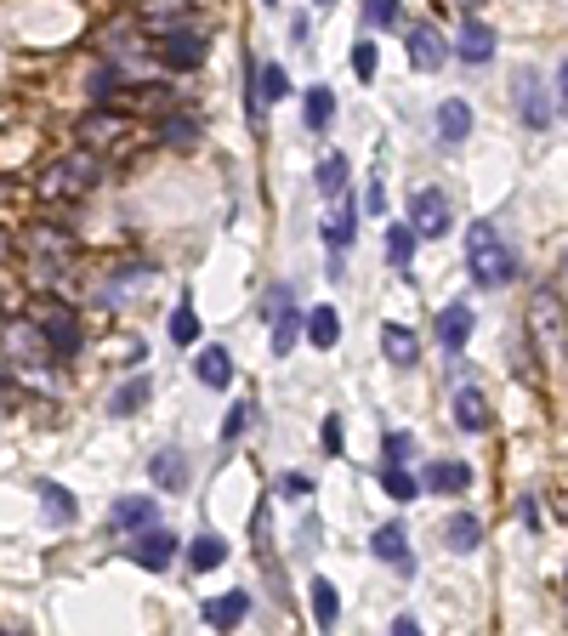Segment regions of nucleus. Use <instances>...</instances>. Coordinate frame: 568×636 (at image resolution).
Returning <instances> with one entry per match:
<instances>
[{"label":"nucleus","mask_w":568,"mask_h":636,"mask_svg":"<svg viewBox=\"0 0 568 636\" xmlns=\"http://www.w3.org/2000/svg\"><path fill=\"white\" fill-rule=\"evenodd\" d=\"M466 267H472V279L483 290H500V284L517 279V250L500 239L495 222H472V233H466Z\"/></svg>","instance_id":"nucleus-1"},{"label":"nucleus","mask_w":568,"mask_h":636,"mask_svg":"<svg viewBox=\"0 0 568 636\" xmlns=\"http://www.w3.org/2000/svg\"><path fill=\"white\" fill-rule=\"evenodd\" d=\"M40 330V341H46V358H74L80 353V341H86V330H80V313H69V307H52V313L35 324Z\"/></svg>","instance_id":"nucleus-2"},{"label":"nucleus","mask_w":568,"mask_h":636,"mask_svg":"<svg viewBox=\"0 0 568 636\" xmlns=\"http://www.w3.org/2000/svg\"><path fill=\"white\" fill-rule=\"evenodd\" d=\"M449 222H455V211H449L444 188H421L415 205H409V233H415V239H444Z\"/></svg>","instance_id":"nucleus-3"},{"label":"nucleus","mask_w":568,"mask_h":636,"mask_svg":"<svg viewBox=\"0 0 568 636\" xmlns=\"http://www.w3.org/2000/svg\"><path fill=\"white\" fill-rule=\"evenodd\" d=\"M205 35H199L194 23H182V29H165L160 35V63L165 69H177V74H188V69H199L205 63Z\"/></svg>","instance_id":"nucleus-4"},{"label":"nucleus","mask_w":568,"mask_h":636,"mask_svg":"<svg viewBox=\"0 0 568 636\" xmlns=\"http://www.w3.org/2000/svg\"><path fill=\"white\" fill-rule=\"evenodd\" d=\"M97 177V159L91 154H69V159H57L52 171H46V177H40V194H80V188H86V182Z\"/></svg>","instance_id":"nucleus-5"},{"label":"nucleus","mask_w":568,"mask_h":636,"mask_svg":"<svg viewBox=\"0 0 568 636\" xmlns=\"http://www.w3.org/2000/svg\"><path fill=\"white\" fill-rule=\"evenodd\" d=\"M534 336L546 341L551 358L568 347V324H563V301H557V290H540V296H534Z\"/></svg>","instance_id":"nucleus-6"},{"label":"nucleus","mask_w":568,"mask_h":636,"mask_svg":"<svg viewBox=\"0 0 568 636\" xmlns=\"http://www.w3.org/2000/svg\"><path fill=\"white\" fill-rule=\"evenodd\" d=\"M108 529H120V534H148V529H160V506L148 495H125L114 500V512H108Z\"/></svg>","instance_id":"nucleus-7"},{"label":"nucleus","mask_w":568,"mask_h":636,"mask_svg":"<svg viewBox=\"0 0 568 636\" xmlns=\"http://www.w3.org/2000/svg\"><path fill=\"white\" fill-rule=\"evenodd\" d=\"M131 563L148 568V574H165V568L177 563V534H171V529H148V534H137V546H131Z\"/></svg>","instance_id":"nucleus-8"},{"label":"nucleus","mask_w":568,"mask_h":636,"mask_svg":"<svg viewBox=\"0 0 568 636\" xmlns=\"http://www.w3.org/2000/svg\"><path fill=\"white\" fill-rule=\"evenodd\" d=\"M370 551L381 557V563H392L398 574H415V557H409L404 523H381V529H375V540H370Z\"/></svg>","instance_id":"nucleus-9"},{"label":"nucleus","mask_w":568,"mask_h":636,"mask_svg":"<svg viewBox=\"0 0 568 636\" xmlns=\"http://www.w3.org/2000/svg\"><path fill=\"white\" fill-rule=\"evenodd\" d=\"M199 614H205V625H211V631H233V625L250 614V591H222V597L199 602Z\"/></svg>","instance_id":"nucleus-10"},{"label":"nucleus","mask_w":568,"mask_h":636,"mask_svg":"<svg viewBox=\"0 0 568 636\" xmlns=\"http://www.w3.org/2000/svg\"><path fill=\"white\" fill-rule=\"evenodd\" d=\"M409 63H415L421 74H438L449 63L444 35H438V29H409Z\"/></svg>","instance_id":"nucleus-11"},{"label":"nucleus","mask_w":568,"mask_h":636,"mask_svg":"<svg viewBox=\"0 0 568 636\" xmlns=\"http://www.w3.org/2000/svg\"><path fill=\"white\" fill-rule=\"evenodd\" d=\"M517 114L523 125H551V103H546V86H540V74H517Z\"/></svg>","instance_id":"nucleus-12"},{"label":"nucleus","mask_w":568,"mask_h":636,"mask_svg":"<svg viewBox=\"0 0 568 636\" xmlns=\"http://www.w3.org/2000/svg\"><path fill=\"white\" fill-rule=\"evenodd\" d=\"M421 483L432 489V495H461L466 483H472V466H466V460H432Z\"/></svg>","instance_id":"nucleus-13"},{"label":"nucleus","mask_w":568,"mask_h":636,"mask_svg":"<svg viewBox=\"0 0 568 636\" xmlns=\"http://www.w3.org/2000/svg\"><path fill=\"white\" fill-rule=\"evenodd\" d=\"M381 353H387L398 370H415L421 341H415V330H404V324H381Z\"/></svg>","instance_id":"nucleus-14"},{"label":"nucleus","mask_w":568,"mask_h":636,"mask_svg":"<svg viewBox=\"0 0 568 636\" xmlns=\"http://www.w3.org/2000/svg\"><path fill=\"white\" fill-rule=\"evenodd\" d=\"M466 131H472V108H466L461 97L438 103V142H444V148H455V142H466Z\"/></svg>","instance_id":"nucleus-15"},{"label":"nucleus","mask_w":568,"mask_h":636,"mask_svg":"<svg viewBox=\"0 0 568 636\" xmlns=\"http://www.w3.org/2000/svg\"><path fill=\"white\" fill-rule=\"evenodd\" d=\"M194 375H199V381H205L211 392H222V387L233 381V353H228V347H205V353L194 358Z\"/></svg>","instance_id":"nucleus-16"},{"label":"nucleus","mask_w":568,"mask_h":636,"mask_svg":"<svg viewBox=\"0 0 568 636\" xmlns=\"http://www.w3.org/2000/svg\"><path fill=\"white\" fill-rule=\"evenodd\" d=\"M455 52H461L466 63H489V57H495V29H489V23H478V18H466L461 40H455Z\"/></svg>","instance_id":"nucleus-17"},{"label":"nucleus","mask_w":568,"mask_h":636,"mask_svg":"<svg viewBox=\"0 0 568 636\" xmlns=\"http://www.w3.org/2000/svg\"><path fill=\"white\" fill-rule=\"evenodd\" d=\"M466 336H472V313H466L461 301H449L444 313H438V341H444L449 353H461Z\"/></svg>","instance_id":"nucleus-18"},{"label":"nucleus","mask_w":568,"mask_h":636,"mask_svg":"<svg viewBox=\"0 0 568 636\" xmlns=\"http://www.w3.org/2000/svg\"><path fill=\"white\" fill-rule=\"evenodd\" d=\"M455 426H461V432H483V426H489V404H483L478 387L455 392Z\"/></svg>","instance_id":"nucleus-19"},{"label":"nucleus","mask_w":568,"mask_h":636,"mask_svg":"<svg viewBox=\"0 0 568 636\" xmlns=\"http://www.w3.org/2000/svg\"><path fill=\"white\" fill-rule=\"evenodd\" d=\"M148 392H154V381H148V375H131V381H125V387H114V398H108V415H137L142 404H148Z\"/></svg>","instance_id":"nucleus-20"},{"label":"nucleus","mask_w":568,"mask_h":636,"mask_svg":"<svg viewBox=\"0 0 568 636\" xmlns=\"http://www.w3.org/2000/svg\"><path fill=\"white\" fill-rule=\"evenodd\" d=\"M307 597H313V619H319V631H336V625H341V591H336V585L313 580Z\"/></svg>","instance_id":"nucleus-21"},{"label":"nucleus","mask_w":568,"mask_h":636,"mask_svg":"<svg viewBox=\"0 0 568 636\" xmlns=\"http://www.w3.org/2000/svg\"><path fill=\"white\" fill-rule=\"evenodd\" d=\"M302 324H307V341H313V347H336V341H341V318H336V307H313Z\"/></svg>","instance_id":"nucleus-22"},{"label":"nucleus","mask_w":568,"mask_h":636,"mask_svg":"<svg viewBox=\"0 0 568 636\" xmlns=\"http://www.w3.org/2000/svg\"><path fill=\"white\" fill-rule=\"evenodd\" d=\"M148 477H154L160 489H188V466H182V455H177V449H165V455H154V460H148Z\"/></svg>","instance_id":"nucleus-23"},{"label":"nucleus","mask_w":568,"mask_h":636,"mask_svg":"<svg viewBox=\"0 0 568 636\" xmlns=\"http://www.w3.org/2000/svg\"><path fill=\"white\" fill-rule=\"evenodd\" d=\"M40 500H46V523H57V529L80 517V506H74V495L63 489V483H40Z\"/></svg>","instance_id":"nucleus-24"},{"label":"nucleus","mask_w":568,"mask_h":636,"mask_svg":"<svg viewBox=\"0 0 568 636\" xmlns=\"http://www.w3.org/2000/svg\"><path fill=\"white\" fill-rule=\"evenodd\" d=\"M302 114H307V125H313V131H324V125L336 120V91H330V86H307Z\"/></svg>","instance_id":"nucleus-25"},{"label":"nucleus","mask_w":568,"mask_h":636,"mask_svg":"<svg viewBox=\"0 0 568 636\" xmlns=\"http://www.w3.org/2000/svg\"><path fill=\"white\" fill-rule=\"evenodd\" d=\"M188 563H194L199 574H205V568H222L228 563V540H222V534H199L194 546H188Z\"/></svg>","instance_id":"nucleus-26"},{"label":"nucleus","mask_w":568,"mask_h":636,"mask_svg":"<svg viewBox=\"0 0 568 636\" xmlns=\"http://www.w3.org/2000/svg\"><path fill=\"white\" fill-rule=\"evenodd\" d=\"M256 97H262V108H267V103H284V97H290V80H284L279 63H256Z\"/></svg>","instance_id":"nucleus-27"},{"label":"nucleus","mask_w":568,"mask_h":636,"mask_svg":"<svg viewBox=\"0 0 568 636\" xmlns=\"http://www.w3.org/2000/svg\"><path fill=\"white\" fill-rule=\"evenodd\" d=\"M319 194L324 199H341V194H347V154H324L319 159Z\"/></svg>","instance_id":"nucleus-28"},{"label":"nucleus","mask_w":568,"mask_h":636,"mask_svg":"<svg viewBox=\"0 0 568 636\" xmlns=\"http://www.w3.org/2000/svg\"><path fill=\"white\" fill-rule=\"evenodd\" d=\"M160 142H171V148H194V142H199V120H194V114H165V120H160Z\"/></svg>","instance_id":"nucleus-29"},{"label":"nucleus","mask_w":568,"mask_h":636,"mask_svg":"<svg viewBox=\"0 0 568 636\" xmlns=\"http://www.w3.org/2000/svg\"><path fill=\"white\" fill-rule=\"evenodd\" d=\"M449 546H455V551H478V540H483V523H478V517H472V512H455V517H449Z\"/></svg>","instance_id":"nucleus-30"},{"label":"nucleus","mask_w":568,"mask_h":636,"mask_svg":"<svg viewBox=\"0 0 568 636\" xmlns=\"http://www.w3.org/2000/svg\"><path fill=\"white\" fill-rule=\"evenodd\" d=\"M353 222H358L353 205H341V216H330V222H324V245H330V256H341V250L353 245Z\"/></svg>","instance_id":"nucleus-31"},{"label":"nucleus","mask_w":568,"mask_h":636,"mask_svg":"<svg viewBox=\"0 0 568 636\" xmlns=\"http://www.w3.org/2000/svg\"><path fill=\"white\" fill-rule=\"evenodd\" d=\"M296 336H302V318L290 313V307H284V313H273V353H290V347H296Z\"/></svg>","instance_id":"nucleus-32"},{"label":"nucleus","mask_w":568,"mask_h":636,"mask_svg":"<svg viewBox=\"0 0 568 636\" xmlns=\"http://www.w3.org/2000/svg\"><path fill=\"white\" fill-rule=\"evenodd\" d=\"M171 341H182V347H194V341H199V313H194V301H182L177 313H171Z\"/></svg>","instance_id":"nucleus-33"},{"label":"nucleus","mask_w":568,"mask_h":636,"mask_svg":"<svg viewBox=\"0 0 568 636\" xmlns=\"http://www.w3.org/2000/svg\"><path fill=\"white\" fill-rule=\"evenodd\" d=\"M387 262L392 267L415 262V233H409V228H387Z\"/></svg>","instance_id":"nucleus-34"},{"label":"nucleus","mask_w":568,"mask_h":636,"mask_svg":"<svg viewBox=\"0 0 568 636\" xmlns=\"http://www.w3.org/2000/svg\"><path fill=\"white\" fill-rule=\"evenodd\" d=\"M381 483H387V495H392V500H415V489H421V483H415L404 466H381Z\"/></svg>","instance_id":"nucleus-35"},{"label":"nucleus","mask_w":568,"mask_h":636,"mask_svg":"<svg viewBox=\"0 0 568 636\" xmlns=\"http://www.w3.org/2000/svg\"><path fill=\"white\" fill-rule=\"evenodd\" d=\"M250 415H256V404H233V409H228V421H222V443H239V438H245Z\"/></svg>","instance_id":"nucleus-36"},{"label":"nucleus","mask_w":568,"mask_h":636,"mask_svg":"<svg viewBox=\"0 0 568 636\" xmlns=\"http://www.w3.org/2000/svg\"><path fill=\"white\" fill-rule=\"evenodd\" d=\"M364 23L370 29H392L398 23V0H364Z\"/></svg>","instance_id":"nucleus-37"},{"label":"nucleus","mask_w":568,"mask_h":636,"mask_svg":"<svg viewBox=\"0 0 568 636\" xmlns=\"http://www.w3.org/2000/svg\"><path fill=\"white\" fill-rule=\"evenodd\" d=\"M409 449H415V443H409V432H392V438L381 443V455H387V466H404V460H409Z\"/></svg>","instance_id":"nucleus-38"},{"label":"nucleus","mask_w":568,"mask_h":636,"mask_svg":"<svg viewBox=\"0 0 568 636\" xmlns=\"http://www.w3.org/2000/svg\"><path fill=\"white\" fill-rule=\"evenodd\" d=\"M353 69H358V80H375V46L370 40H358L353 46Z\"/></svg>","instance_id":"nucleus-39"},{"label":"nucleus","mask_w":568,"mask_h":636,"mask_svg":"<svg viewBox=\"0 0 568 636\" xmlns=\"http://www.w3.org/2000/svg\"><path fill=\"white\" fill-rule=\"evenodd\" d=\"M307 489H313V483H307L302 472H284V477H279V495H284V500H302Z\"/></svg>","instance_id":"nucleus-40"},{"label":"nucleus","mask_w":568,"mask_h":636,"mask_svg":"<svg viewBox=\"0 0 568 636\" xmlns=\"http://www.w3.org/2000/svg\"><path fill=\"white\" fill-rule=\"evenodd\" d=\"M341 443H347V432H341V415H324V449H330V455H341Z\"/></svg>","instance_id":"nucleus-41"},{"label":"nucleus","mask_w":568,"mask_h":636,"mask_svg":"<svg viewBox=\"0 0 568 636\" xmlns=\"http://www.w3.org/2000/svg\"><path fill=\"white\" fill-rule=\"evenodd\" d=\"M108 131H120V120H108V114H91V120L80 125V137H108Z\"/></svg>","instance_id":"nucleus-42"},{"label":"nucleus","mask_w":568,"mask_h":636,"mask_svg":"<svg viewBox=\"0 0 568 636\" xmlns=\"http://www.w3.org/2000/svg\"><path fill=\"white\" fill-rule=\"evenodd\" d=\"M364 211H370V216L387 211V194H381V182H370V194H364Z\"/></svg>","instance_id":"nucleus-43"},{"label":"nucleus","mask_w":568,"mask_h":636,"mask_svg":"<svg viewBox=\"0 0 568 636\" xmlns=\"http://www.w3.org/2000/svg\"><path fill=\"white\" fill-rule=\"evenodd\" d=\"M392 636H421V625H415V619L404 614V619H392Z\"/></svg>","instance_id":"nucleus-44"},{"label":"nucleus","mask_w":568,"mask_h":636,"mask_svg":"<svg viewBox=\"0 0 568 636\" xmlns=\"http://www.w3.org/2000/svg\"><path fill=\"white\" fill-rule=\"evenodd\" d=\"M557 91H563V103H568V63L557 69Z\"/></svg>","instance_id":"nucleus-45"},{"label":"nucleus","mask_w":568,"mask_h":636,"mask_svg":"<svg viewBox=\"0 0 568 636\" xmlns=\"http://www.w3.org/2000/svg\"><path fill=\"white\" fill-rule=\"evenodd\" d=\"M461 6H483V0H461Z\"/></svg>","instance_id":"nucleus-46"},{"label":"nucleus","mask_w":568,"mask_h":636,"mask_svg":"<svg viewBox=\"0 0 568 636\" xmlns=\"http://www.w3.org/2000/svg\"><path fill=\"white\" fill-rule=\"evenodd\" d=\"M6 636H29V631H6Z\"/></svg>","instance_id":"nucleus-47"},{"label":"nucleus","mask_w":568,"mask_h":636,"mask_svg":"<svg viewBox=\"0 0 568 636\" xmlns=\"http://www.w3.org/2000/svg\"><path fill=\"white\" fill-rule=\"evenodd\" d=\"M319 6H336V0H319Z\"/></svg>","instance_id":"nucleus-48"},{"label":"nucleus","mask_w":568,"mask_h":636,"mask_svg":"<svg viewBox=\"0 0 568 636\" xmlns=\"http://www.w3.org/2000/svg\"><path fill=\"white\" fill-rule=\"evenodd\" d=\"M262 6H279V0H262Z\"/></svg>","instance_id":"nucleus-49"}]
</instances>
